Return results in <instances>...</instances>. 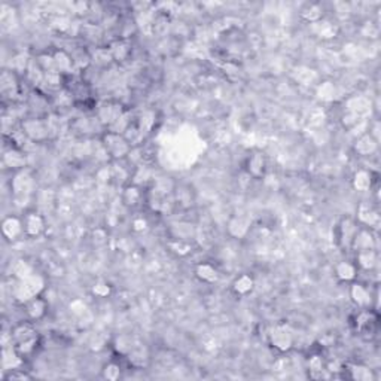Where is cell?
I'll return each instance as SVG.
<instances>
[{
  "mask_svg": "<svg viewBox=\"0 0 381 381\" xmlns=\"http://www.w3.org/2000/svg\"><path fill=\"white\" fill-rule=\"evenodd\" d=\"M14 272L20 280H24L27 277H32V268L24 262V260H18L14 266Z\"/></svg>",
  "mask_w": 381,
  "mask_h": 381,
  "instance_id": "cell-27",
  "label": "cell"
},
{
  "mask_svg": "<svg viewBox=\"0 0 381 381\" xmlns=\"http://www.w3.org/2000/svg\"><path fill=\"white\" fill-rule=\"evenodd\" d=\"M354 188L359 190H365L371 188V178L366 172H359L354 179Z\"/></svg>",
  "mask_w": 381,
  "mask_h": 381,
  "instance_id": "cell-26",
  "label": "cell"
},
{
  "mask_svg": "<svg viewBox=\"0 0 381 381\" xmlns=\"http://www.w3.org/2000/svg\"><path fill=\"white\" fill-rule=\"evenodd\" d=\"M34 336H38V335H36V330L33 329V326L30 323H21L12 330V340H14L15 344L32 340Z\"/></svg>",
  "mask_w": 381,
  "mask_h": 381,
  "instance_id": "cell-13",
  "label": "cell"
},
{
  "mask_svg": "<svg viewBox=\"0 0 381 381\" xmlns=\"http://www.w3.org/2000/svg\"><path fill=\"white\" fill-rule=\"evenodd\" d=\"M376 149V142L372 140L371 136H362L359 138V142H356V150L362 155H368L370 152H372Z\"/></svg>",
  "mask_w": 381,
  "mask_h": 381,
  "instance_id": "cell-23",
  "label": "cell"
},
{
  "mask_svg": "<svg viewBox=\"0 0 381 381\" xmlns=\"http://www.w3.org/2000/svg\"><path fill=\"white\" fill-rule=\"evenodd\" d=\"M350 295H352L353 301L359 307H362V308H365V307H368L371 304V294H370V290L364 284L354 283L352 286V289H350Z\"/></svg>",
  "mask_w": 381,
  "mask_h": 381,
  "instance_id": "cell-10",
  "label": "cell"
},
{
  "mask_svg": "<svg viewBox=\"0 0 381 381\" xmlns=\"http://www.w3.org/2000/svg\"><path fill=\"white\" fill-rule=\"evenodd\" d=\"M352 246L358 249L356 252H364V250H374V237L371 231L368 230H360L356 232Z\"/></svg>",
  "mask_w": 381,
  "mask_h": 381,
  "instance_id": "cell-9",
  "label": "cell"
},
{
  "mask_svg": "<svg viewBox=\"0 0 381 381\" xmlns=\"http://www.w3.org/2000/svg\"><path fill=\"white\" fill-rule=\"evenodd\" d=\"M52 57H54V63H56V67H57V72L60 74L72 73V68L74 67L72 56H68L66 51H57V52L52 54Z\"/></svg>",
  "mask_w": 381,
  "mask_h": 381,
  "instance_id": "cell-11",
  "label": "cell"
},
{
  "mask_svg": "<svg viewBox=\"0 0 381 381\" xmlns=\"http://www.w3.org/2000/svg\"><path fill=\"white\" fill-rule=\"evenodd\" d=\"M103 146L112 158L118 160V158H124L126 155L130 154L131 144L126 140V137L122 134L109 131L103 137Z\"/></svg>",
  "mask_w": 381,
  "mask_h": 381,
  "instance_id": "cell-1",
  "label": "cell"
},
{
  "mask_svg": "<svg viewBox=\"0 0 381 381\" xmlns=\"http://www.w3.org/2000/svg\"><path fill=\"white\" fill-rule=\"evenodd\" d=\"M92 292L97 295V296H108L109 295V292H110V288H109V284H106V283H97L94 288H92Z\"/></svg>",
  "mask_w": 381,
  "mask_h": 381,
  "instance_id": "cell-31",
  "label": "cell"
},
{
  "mask_svg": "<svg viewBox=\"0 0 381 381\" xmlns=\"http://www.w3.org/2000/svg\"><path fill=\"white\" fill-rule=\"evenodd\" d=\"M148 359V354L146 352L138 347V348H132L130 353H128V360L130 364H132L134 366H143V362Z\"/></svg>",
  "mask_w": 381,
  "mask_h": 381,
  "instance_id": "cell-24",
  "label": "cell"
},
{
  "mask_svg": "<svg viewBox=\"0 0 381 381\" xmlns=\"http://www.w3.org/2000/svg\"><path fill=\"white\" fill-rule=\"evenodd\" d=\"M248 167H249V173L254 176V178H259L264 174V170H265V158L260 155V154H254L249 158L248 161Z\"/></svg>",
  "mask_w": 381,
  "mask_h": 381,
  "instance_id": "cell-15",
  "label": "cell"
},
{
  "mask_svg": "<svg viewBox=\"0 0 381 381\" xmlns=\"http://www.w3.org/2000/svg\"><path fill=\"white\" fill-rule=\"evenodd\" d=\"M270 342L278 352H288V350H290V347L294 344V340H292V335L289 334V330L286 328L276 326L270 332Z\"/></svg>",
  "mask_w": 381,
  "mask_h": 381,
  "instance_id": "cell-4",
  "label": "cell"
},
{
  "mask_svg": "<svg viewBox=\"0 0 381 381\" xmlns=\"http://www.w3.org/2000/svg\"><path fill=\"white\" fill-rule=\"evenodd\" d=\"M140 198H142V194H140V190H137L136 186H130V188L126 190L124 201L127 202L128 206H137Z\"/></svg>",
  "mask_w": 381,
  "mask_h": 381,
  "instance_id": "cell-28",
  "label": "cell"
},
{
  "mask_svg": "<svg viewBox=\"0 0 381 381\" xmlns=\"http://www.w3.org/2000/svg\"><path fill=\"white\" fill-rule=\"evenodd\" d=\"M110 52L114 56V60L116 62H124L130 54V48L124 40H118L110 46Z\"/></svg>",
  "mask_w": 381,
  "mask_h": 381,
  "instance_id": "cell-22",
  "label": "cell"
},
{
  "mask_svg": "<svg viewBox=\"0 0 381 381\" xmlns=\"http://www.w3.org/2000/svg\"><path fill=\"white\" fill-rule=\"evenodd\" d=\"M348 372H350V378L353 380H372V371L366 366L362 365H352L348 366Z\"/></svg>",
  "mask_w": 381,
  "mask_h": 381,
  "instance_id": "cell-17",
  "label": "cell"
},
{
  "mask_svg": "<svg viewBox=\"0 0 381 381\" xmlns=\"http://www.w3.org/2000/svg\"><path fill=\"white\" fill-rule=\"evenodd\" d=\"M377 323H378V316L370 310H364L356 316V330L360 334H370L374 335L377 332Z\"/></svg>",
  "mask_w": 381,
  "mask_h": 381,
  "instance_id": "cell-5",
  "label": "cell"
},
{
  "mask_svg": "<svg viewBox=\"0 0 381 381\" xmlns=\"http://www.w3.org/2000/svg\"><path fill=\"white\" fill-rule=\"evenodd\" d=\"M44 230H45V222H44L42 216H39L34 212L26 214V218H24V232L27 236L38 237L44 232Z\"/></svg>",
  "mask_w": 381,
  "mask_h": 381,
  "instance_id": "cell-6",
  "label": "cell"
},
{
  "mask_svg": "<svg viewBox=\"0 0 381 381\" xmlns=\"http://www.w3.org/2000/svg\"><path fill=\"white\" fill-rule=\"evenodd\" d=\"M377 254L374 250H364L358 252V265L364 270H371L376 265Z\"/></svg>",
  "mask_w": 381,
  "mask_h": 381,
  "instance_id": "cell-18",
  "label": "cell"
},
{
  "mask_svg": "<svg viewBox=\"0 0 381 381\" xmlns=\"http://www.w3.org/2000/svg\"><path fill=\"white\" fill-rule=\"evenodd\" d=\"M22 131L33 142H42L50 134L48 122H45L39 118H32V120L24 121L22 122Z\"/></svg>",
  "mask_w": 381,
  "mask_h": 381,
  "instance_id": "cell-2",
  "label": "cell"
},
{
  "mask_svg": "<svg viewBox=\"0 0 381 381\" xmlns=\"http://www.w3.org/2000/svg\"><path fill=\"white\" fill-rule=\"evenodd\" d=\"M46 312V304L44 300L40 298H33L32 301L27 302V314L30 316V318L36 320L40 318Z\"/></svg>",
  "mask_w": 381,
  "mask_h": 381,
  "instance_id": "cell-14",
  "label": "cell"
},
{
  "mask_svg": "<svg viewBox=\"0 0 381 381\" xmlns=\"http://www.w3.org/2000/svg\"><path fill=\"white\" fill-rule=\"evenodd\" d=\"M336 276L344 280V282H348V280H353L356 277V266L348 264V262H341L338 266H336Z\"/></svg>",
  "mask_w": 381,
  "mask_h": 381,
  "instance_id": "cell-21",
  "label": "cell"
},
{
  "mask_svg": "<svg viewBox=\"0 0 381 381\" xmlns=\"http://www.w3.org/2000/svg\"><path fill=\"white\" fill-rule=\"evenodd\" d=\"M28 378H32V376L30 374H27V372H24V371H21V370H12L8 376H6V380H28Z\"/></svg>",
  "mask_w": 381,
  "mask_h": 381,
  "instance_id": "cell-30",
  "label": "cell"
},
{
  "mask_svg": "<svg viewBox=\"0 0 381 381\" xmlns=\"http://www.w3.org/2000/svg\"><path fill=\"white\" fill-rule=\"evenodd\" d=\"M252 288H254V280H252V277H249V276H240L236 282H234V290L237 292V294H240V295H246V294H249L250 290H252Z\"/></svg>",
  "mask_w": 381,
  "mask_h": 381,
  "instance_id": "cell-20",
  "label": "cell"
},
{
  "mask_svg": "<svg viewBox=\"0 0 381 381\" xmlns=\"http://www.w3.org/2000/svg\"><path fill=\"white\" fill-rule=\"evenodd\" d=\"M196 276H198L201 280L208 282V283L218 280V272H216V270H214L212 265H208V264H201V265H198V268H196Z\"/></svg>",
  "mask_w": 381,
  "mask_h": 381,
  "instance_id": "cell-19",
  "label": "cell"
},
{
  "mask_svg": "<svg viewBox=\"0 0 381 381\" xmlns=\"http://www.w3.org/2000/svg\"><path fill=\"white\" fill-rule=\"evenodd\" d=\"M103 377L108 380H118L121 377V366L115 362H110L103 370Z\"/></svg>",
  "mask_w": 381,
  "mask_h": 381,
  "instance_id": "cell-25",
  "label": "cell"
},
{
  "mask_svg": "<svg viewBox=\"0 0 381 381\" xmlns=\"http://www.w3.org/2000/svg\"><path fill=\"white\" fill-rule=\"evenodd\" d=\"M32 188H33V180L24 172H20L15 176V179L12 180V190H14L15 196H22V198L27 196L30 194Z\"/></svg>",
  "mask_w": 381,
  "mask_h": 381,
  "instance_id": "cell-8",
  "label": "cell"
},
{
  "mask_svg": "<svg viewBox=\"0 0 381 381\" xmlns=\"http://www.w3.org/2000/svg\"><path fill=\"white\" fill-rule=\"evenodd\" d=\"M122 116H124V109L120 103H115V102L104 103L98 109V120L109 127L115 126Z\"/></svg>",
  "mask_w": 381,
  "mask_h": 381,
  "instance_id": "cell-3",
  "label": "cell"
},
{
  "mask_svg": "<svg viewBox=\"0 0 381 381\" xmlns=\"http://www.w3.org/2000/svg\"><path fill=\"white\" fill-rule=\"evenodd\" d=\"M358 232V228L354 226V224L350 219H344L341 224V242L342 243H348V246H352L353 238Z\"/></svg>",
  "mask_w": 381,
  "mask_h": 381,
  "instance_id": "cell-16",
  "label": "cell"
},
{
  "mask_svg": "<svg viewBox=\"0 0 381 381\" xmlns=\"http://www.w3.org/2000/svg\"><path fill=\"white\" fill-rule=\"evenodd\" d=\"M2 231H3V236L8 240H16L24 232V222H21L18 218L9 216L3 220Z\"/></svg>",
  "mask_w": 381,
  "mask_h": 381,
  "instance_id": "cell-7",
  "label": "cell"
},
{
  "mask_svg": "<svg viewBox=\"0 0 381 381\" xmlns=\"http://www.w3.org/2000/svg\"><path fill=\"white\" fill-rule=\"evenodd\" d=\"M310 371L313 374V377H316V372H322L323 371V362L320 356H313L310 359Z\"/></svg>",
  "mask_w": 381,
  "mask_h": 381,
  "instance_id": "cell-29",
  "label": "cell"
},
{
  "mask_svg": "<svg viewBox=\"0 0 381 381\" xmlns=\"http://www.w3.org/2000/svg\"><path fill=\"white\" fill-rule=\"evenodd\" d=\"M3 162L9 168H22L26 166V156L18 148H12L3 156Z\"/></svg>",
  "mask_w": 381,
  "mask_h": 381,
  "instance_id": "cell-12",
  "label": "cell"
}]
</instances>
